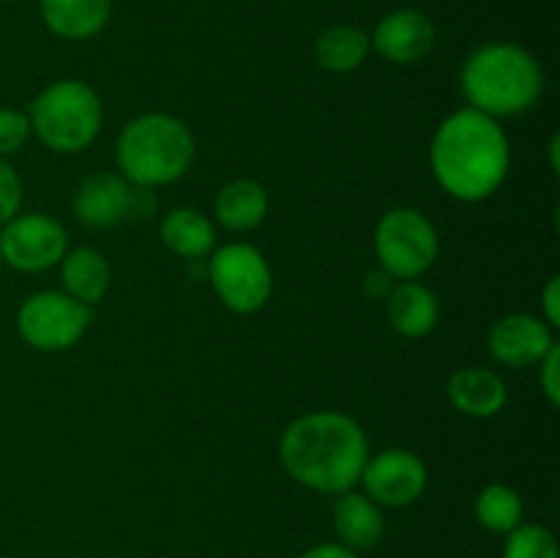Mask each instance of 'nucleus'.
Masks as SVG:
<instances>
[{
    "label": "nucleus",
    "mask_w": 560,
    "mask_h": 558,
    "mask_svg": "<svg viewBox=\"0 0 560 558\" xmlns=\"http://www.w3.org/2000/svg\"><path fill=\"white\" fill-rule=\"evenodd\" d=\"M279 460L293 481L323 496L353 490L370 460V438L342 410H310L284 427Z\"/></svg>",
    "instance_id": "1"
},
{
    "label": "nucleus",
    "mask_w": 560,
    "mask_h": 558,
    "mask_svg": "<svg viewBox=\"0 0 560 558\" xmlns=\"http://www.w3.org/2000/svg\"><path fill=\"white\" fill-rule=\"evenodd\" d=\"M512 167V146L490 115L474 107L454 109L430 142V170L438 186L459 202H485L495 195Z\"/></svg>",
    "instance_id": "2"
},
{
    "label": "nucleus",
    "mask_w": 560,
    "mask_h": 558,
    "mask_svg": "<svg viewBox=\"0 0 560 558\" xmlns=\"http://www.w3.org/2000/svg\"><path fill=\"white\" fill-rule=\"evenodd\" d=\"M459 91L468 107L501 120L528 113L539 102L545 74L539 60L520 44L487 42L465 58Z\"/></svg>",
    "instance_id": "3"
},
{
    "label": "nucleus",
    "mask_w": 560,
    "mask_h": 558,
    "mask_svg": "<svg viewBox=\"0 0 560 558\" xmlns=\"http://www.w3.org/2000/svg\"><path fill=\"white\" fill-rule=\"evenodd\" d=\"M195 135L170 113H142L120 129L115 162L137 189H159L184 178L195 164Z\"/></svg>",
    "instance_id": "4"
},
{
    "label": "nucleus",
    "mask_w": 560,
    "mask_h": 558,
    "mask_svg": "<svg viewBox=\"0 0 560 558\" xmlns=\"http://www.w3.org/2000/svg\"><path fill=\"white\" fill-rule=\"evenodd\" d=\"M31 131L55 153H80L98 137L104 124L102 96L82 80H55L27 107Z\"/></svg>",
    "instance_id": "5"
},
{
    "label": "nucleus",
    "mask_w": 560,
    "mask_h": 558,
    "mask_svg": "<svg viewBox=\"0 0 560 558\" xmlns=\"http://www.w3.org/2000/svg\"><path fill=\"white\" fill-rule=\"evenodd\" d=\"M375 257L377 268L386 271L394 282L419 279L430 271L441 252V239L424 211L410 206L388 208L375 224Z\"/></svg>",
    "instance_id": "6"
},
{
    "label": "nucleus",
    "mask_w": 560,
    "mask_h": 558,
    "mask_svg": "<svg viewBox=\"0 0 560 558\" xmlns=\"http://www.w3.org/2000/svg\"><path fill=\"white\" fill-rule=\"evenodd\" d=\"M206 277L219 301L235 315H255L273 293V274L266 255L246 241L213 249Z\"/></svg>",
    "instance_id": "7"
},
{
    "label": "nucleus",
    "mask_w": 560,
    "mask_h": 558,
    "mask_svg": "<svg viewBox=\"0 0 560 558\" xmlns=\"http://www.w3.org/2000/svg\"><path fill=\"white\" fill-rule=\"evenodd\" d=\"M91 306L71 299L63 290H42L27 295L16 310V332L22 342L42 353L69 350L91 326Z\"/></svg>",
    "instance_id": "8"
},
{
    "label": "nucleus",
    "mask_w": 560,
    "mask_h": 558,
    "mask_svg": "<svg viewBox=\"0 0 560 558\" xmlns=\"http://www.w3.org/2000/svg\"><path fill=\"white\" fill-rule=\"evenodd\" d=\"M69 249L66 228L49 213H16L0 228V260L22 274L49 271Z\"/></svg>",
    "instance_id": "9"
},
{
    "label": "nucleus",
    "mask_w": 560,
    "mask_h": 558,
    "mask_svg": "<svg viewBox=\"0 0 560 558\" xmlns=\"http://www.w3.org/2000/svg\"><path fill=\"white\" fill-rule=\"evenodd\" d=\"M359 485L383 509H402L419 501L430 485L427 463L410 449H383L370 454Z\"/></svg>",
    "instance_id": "10"
},
{
    "label": "nucleus",
    "mask_w": 560,
    "mask_h": 558,
    "mask_svg": "<svg viewBox=\"0 0 560 558\" xmlns=\"http://www.w3.org/2000/svg\"><path fill=\"white\" fill-rule=\"evenodd\" d=\"M151 189H137L120 173H93L74 189V217L88 228H115L142 211Z\"/></svg>",
    "instance_id": "11"
},
{
    "label": "nucleus",
    "mask_w": 560,
    "mask_h": 558,
    "mask_svg": "<svg viewBox=\"0 0 560 558\" xmlns=\"http://www.w3.org/2000/svg\"><path fill=\"white\" fill-rule=\"evenodd\" d=\"M556 345L552 328L530 312L503 315L501 321L492 323L490 334H487V350H490L492 359L503 367H512V370H530Z\"/></svg>",
    "instance_id": "12"
},
{
    "label": "nucleus",
    "mask_w": 560,
    "mask_h": 558,
    "mask_svg": "<svg viewBox=\"0 0 560 558\" xmlns=\"http://www.w3.org/2000/svg\"><path fill=\"white\" fill-rule=\"evenodd\" d=\"M435 25L419 9H394L370 36V47L394 66H413L435 47Z\"/></svg>",
    "instance_id": "13"
},
{
    "label": "nucleus",
    "mask_w": 560,
    "mask_h": 558,
    "mask_svg": "<svg viewBox=\"0 0 560 558\" xmlns=\"http://www.w3.org/2000/svg\"><path fill=\"white\" fill-rule=\"evenodd\" d=\"M448 403L470 419H492L509 403L506 381L490 367H459L448 377Z\"/></svg>",
    "instance_id": "14"
},
{
    "label": "nucleus",
    "mask_w": 560,
    "mask_h": 558,
    "mask_svg": "<svg viewBox=\"0 0 560 558\" xmlns=\"http://www.w3.org/2000/svg\"><path fill=\"white\" fill-rule=\"evenodd\" d=\"M386 317L394 332L405 339H421L432 334L441 321V301L419 279L394 282L386 299Z\"/></svg>",
    "instance_id": "15"
},
{
    "label": "nucleus",
    "mask_w": 560,
    "mask_h": 558,
    "mask_svg": "<svg viewBox=\"0 0 560 558\" xmlns=\"http://www.w3.org/2000/svg\"><path fill=\"white\" fill-rule=\"evenodd\" d=\"M331 525L339 545L361 553L372 550L383 539V534H386V514H383V507H377L366 492L348 490L334 501Z\"/></svg>",
    "instance_id": "16"
},
{
    "label": "nucleus",
    "mask_w": 560,
    "mask_h": 558,
    "mask_svg": "<svg viewBox=\"0 0 560 558\" xmlns=\"http://www.w3.org/2000/svg\"><path fill=\"white\" fill-rule=\"evenodd\" d=\"M44 25L66 42H88L107 27L113 0H42Z\"/></svg>",
    "instance_id": "17"
},
{
    "label": "nucleus",
    "mask_w": 560,
    "mask_h": 558,
    "mask_svg": "<svg viewBox=\"0 0 560 558\" xmlns=\"http://www.w3.org/2000/svg\"><path fill=\"white\" fill-rule=\"evenodd\" d=\"M162 244L180 260H206L217 249V228L197 208H173L159 224Z\"/></svg>",
    "instance_id": "18"
},
{
    "label": "nucleus",
    "mask_w": 560,
    "mask_h": 558,
    "mask_svg": "<svg viewBox=\"0 0 560 558\" xmlns=\"http://www.w3.org/2000/svg\"><path fill=\"white\" fill-rule=\"evenodd\" d=\"M268 206L271 200H268L266 186L252 178H235L219 189L217 200H213V213L230 233H249L266 222Z\"/></svg>",
    "instance_id": "19"
},
{
    "label": "nucleus",
    "mask_w": 560,
    "mask_h": 558,
    "mask_svg": "<svg viewBox=\"0 0 560 558\" xmlns=\"http://www.w3.org/2000/svg\"><path fill=\"white\" fill-rule=\"evenodd\" d=\"M60 266V279H63V293L82 304L93 306L107 295L109 282H113V268L107 257L93 246H77L66 249Z\"/></svg>",
    "instance_id": "20"
},
{
    "label": "nucleus",
    "mask_w": 560,
    "mask_h": 558,
    "mask_svg": "<svg viewBox=\"0 0 560 558\" xmlns=\"http://www.w3.org/2000/svg\"><path fill=\"white\" fill-rule=\"evenodd\" d=\"M370 33L355 25H331L317 36L315 60L331 74H350L370 55Z\"/></svg>",
    "instance_id": "21"
},
{
    "label": "nucleus",
    "mask_w": 560,
    "mask_h": 558,
    "mask_svg": "<svg viewBox=\"0 0 560 558\" xmlns=\"http://www.w3.org/2000/svg\"><path fill=\"white\" fill-rule=\"evenodd\" d=\"M523 498L514 487L503 485V481H492L487 485L485 490L476 496L474 503V514L479 520V525L490 534H503L506 536L509 531L517 528L523 523Z\"/></svg>",
    "instance_id": "22"
},
{
    "label": "nucleus",
    "mask_w": 560,
    "mask_h": 558,
    "mask_svg": "<svg viewBox=\"0 0 560 558\" xmlns=\"http://www.w3.org/2000/svg\"><path fill=\"white\" fill-rule=\"evenodd\" d=\"M503 558H560L556 534L545 525L520 523L506 534Z\"/></svg>",
    "instance_id": "23"
},
{
    "label": "nucleus",
    "mask_w": 560,
    "mask_h": 558,
    "mask_svg": "<svg viewBox=\"0 0 560 558\" xmlns=\"http://www.w3.org/2000/svg\"><path fill=\"white\" fill-rule=\"evenodd\" d=\"M31 118L14 107H0V159H9L31 140Z\"/></svg>",
    "instance_id": "24"
},
{
    "label": "nucleus",
    "mask_w": 560,
    "mask_h": 558,
    "mask_svg": "<svg viewBox=\"0 0 560 558\" xmlns=\"http://www.w3.org/2000/svg\"><path fill=\"white\" fill-rule=\"evenodd\" d=\"M22 208V178L9 159H0V228Z\"/></svg>",
    "instance_id": "25"
},
{
    "label": "nucleus",
    "mask_w": 560,
    "mask_h": 558,
    "mask_svg": "<svg viewBox=\"0 0 560 558\" xmlns=\"http://www.w3.org/2000/svg\"><path fill=\"white\" fill-rule=\"evenodd\" d=\"M536 367H539V383L547 403H550L552 408H558L560 405V348L558 345Z\"/></svg>",
    "instance_id": "26"
},
{
    "label": "nucleus",
    "mask_w": 560,
    "mask_h": 558,
    "mask_svg": "<svg viewBox=\"0 0 560 558\" xmlns=\"http://www.w3.org/2000/svg\"><path fill=\"white\" fill-rule=\"evenodd\" d=\"M541 321L550 328L560 326V277H550L541 288Z\"/></svg>",
    "instance_id": "27"
},
{
    "label": "nucleus",
    "mask_w": 560,
    "mask_h": 558,
    "mask_svg": "<svg viewBox=\"0 0 560 558\" xmlns=\"http://www.w3.org/2000/svg\"><path fill=\"white\" fill-rule=\"evenodd\" d=\"M392 288H394V279L388 277L386 271H381V268H375V271L364 279V293L375 301H386L388 293H392Z\"/></svg>",
    "instance_id": "28"
},
{
    "label": "nucleus",
    "mask_w": 560,
    "mask_h": 558,
    "mask_svg": "<svg viewBox=\"0 0 560 558\" xmlns=\"http://www.w3.org/2000/svg\"><path fill=\"white\" fill-rule=\"evenodd\" d=\"M299 558H359V553L339 545V542H320V545H312L310 550L301 553Z\"/></svg>",
    "instance_id": "29"
},
{
    "label": "nucleus",
    "mask_w": 560,
    "mask_h": 558,
    "mask_svg": "<svg viewBox=\"0 0 560 558\" xmlns=\"http://www.w3.org/2000/svg\"><path fill=\"white\" fill-rule=\"evenodd\" d=\"M558 153H560V135H552V140H550V167H552V173H560V159H558Z\"/></svg>",
    "instance_id": "30"
},
{
    "label": "nucleus",
    "mask_w": 560,
    "mask_h": 558,
    "mask_svg": "<svg viewBox=\"0 0 560 558\" xmlns=\"http://www.w3.org/2000/svg\"><path fill=\"white\" fill-rule=\"evenodd\" d=\"M0 274H3V260H0Z\"/></svg>",
    "instance_id": "31"
},
{
    "label": "nucleus",
    "mask_w": 560,
    "mask_h": 558,
    "mask_svg": "<svg viewBox=\"0 0 560 558\" xmlns=\"http://www.w3.org/2000/svg\"><path fill=\"white\" fill-rule=\"evenodd\" d=\"M0 3H9V0H0Z\"/></svg>",
    "instance_id": "32"
}]
</instances>
